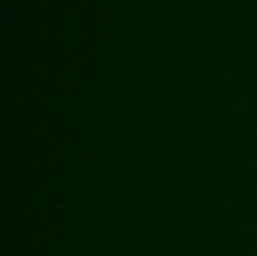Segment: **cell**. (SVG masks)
I'll list each match as a JSON object with an SVG mask.
<instances>
[]
</instances>
